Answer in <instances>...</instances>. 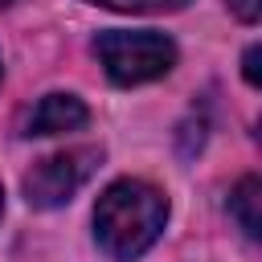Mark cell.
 <instances>
[{"label":"cell","mask_w":262,"mask_h":262,"mask_svg":"<svg viewBox=\"0 0 262 262\" xmlns=\"http://www.w3.org/2000/svg\"><path fill=\"white\" fill-rule=\"evenodd\" d=\"M94 57L115 86H143L176 66V45L151 29H106L94 37Z\"/></svg>","instance_id":"7a4b0ae2"},{"label":"cell","mask_w":262,"mask_h":262,"mask_svg":"<svg viewBox=\"0 0 262 262\" xmlns=\"http://www.w3.org/2000/svg\"><path fill=\"white\" fill-rule=\"evenodd\" d=\"M0 74H4V66H0Z\"/></svg>","instance_id":"8fae6325"},{"label":"cell","mask_w":262,"mask_h":262,"mask_svg":"<svg viewBox=\"0 0 262 262\" xmlns=\"http://www.w3.org/2000/svg\"><path fill=\"white\" fill-rule=\"evenodd\" d=\"M229 217L237 221V229L258 242L262 237V180L258 176H242L229 192Z\"/></svg>","instance_id":"5b68a950"},{"label":"cell","mask_w":262,"mask_h":262,"mask_svg":"<svg viewBox=\"0 0 262 262\" xmlns=\"http://www.w3.org/2000/svg\"><path fill=\"white\" fill-rule=\"evenodd\" d=\"M229 12L242 20V25H254L262 16V0H229Z\"/></svg>","instance_id":"52a82bcc"},{"label":"cell","mask_w":262,"mask_h":262,"mask_svg":"<svg viewBox=\"0 0 262 262\" xmlns=\"http://www.w3.org/2000/svg\"><path fill=\"white\" fill-rule=\"evenodd\" d=\"M242 74H246V82H250V86H258V45H250V49H246V57H242Z\"/></svg>","instance_id":"ba28073f"},{"label":"cell","mask_w":262,"mask_h":262,"mask_svg":"<svg viewBox=\"0 0 262 262\" xmlns=\"http://www.w3.org/2000/svg\"><path fill=\"white\" fill-rule=\"evenodd\" d=\"M90 4H102V8H115V12H176L188 0H90Z\"/></svg>","instance_id":"8992f818"},{"label":"cell","mask_w":262,"mask_h":262,"mask_svg":"<svg viewBox=\"0 0 262 262\" xmlns=\"http://www.w3.org/2000/svg\"><path fill=\"white\" fill-rule=\"evenodd\" d=\"M0 213H4V188H0Z\"/></svg>","instance_id":"9c48e42d"},{"label":"cell","mask_w":262,"mask_h":262,"mask_svg":"<svg viewBox=\"0 0 262 262\" xmlns=\"http://www.w3.org/2000/svg\"><path fill=\"white\" fill-rule=\"evenodd\" d=\"M98 164H102V147H66L45 156L25 172V201L33 209H57L94 176Z\"/></svg>","instance_id":"3957f363"},{"label":"cell","mask_w":262,"mask_h":262,"mask_svg":"<svg viewBox=\"0 0 262 262\" xmlns=\"http://www.w3.org/2000/svg\"><path fill=\"white\" fill-rule=\"evenodd\" d=\"M4 4H12V0H0V8H4Z\"/></svg>","instance_id":"30bf717a"},{"label":"cell","mask_w":262,"mask_h":262,"mask_svg":"<svg viewBox=\"0 0 262 262\" xmlns=\"http://www.w3.org/2000/svg\"><path fill=\"white\" fill-rule=\"evenodd\" d=\"M90 123V111L78 94H45L29 115L20 135H61V131H78Z\"/></svg>","instance_id":"277c9868"},{"label":"cell","mask_w":262,"mask_h":262,"mask_svg":"<svg viewBox=\"0 0 262 262\" xmlns=\"http://www.w3.org/2000/svg\"><path fill=\"white\" fill-rule=\"evenodd\" d=\"M168 221V196L135 176H123L102 188L94 205V237L106 258L115 262H135L156 246Z\"/></svg>","instance_id":"6da1fadb"}]
</instances>
